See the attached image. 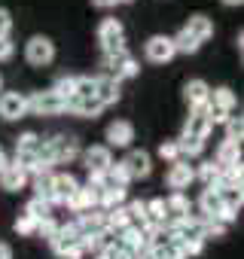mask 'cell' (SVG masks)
<instances>
[{
  "label": "cell",
  "mask_w": 244,
  "mask_h": 259,
  "mask_svg": "<svg viewBox=\"0 0 244 259\" xmlns=\"http://www.w3.org/2000/svg\"><path fill=\"white\" fill-rule=\"evenodd\" d=\"M55 256L58 259H83V232L76 229V223H67V226H58V235L49 241Z\"/></svg>",
  "instance_id": "1"
},
{
  "label": "cell",
  "mask_w": 244,
  "mask_h": 259,
  "mask_svg": "<svg viewBox=\"0 0 244 259\" xmlns=\"http://www.w3.org/2000/svg\"><path fill=\"white\" fill-rule=\"evenodd\" d=\"M138 70H141V64L135 61V55L132 52H116V55H104V76H110V79H132V76H138Z\"/></svg>",
  "instance_id": "2"
},
{
  "label": "cell",
  "mask_w": 244,
  "mask_h": 259,
  "mask_svg": "<svg viewBox=\"0 0 244 259\" xmlns=\"http://www.w3.org/2000/svg\"><path fill=\"white\" fill-rule=\"evenodd\" d=\"M98 43H101L104 55L126 52V31H122L119 19H104V22L98 25Z\"/></svg>",
  "instance_id": "3"
},
{
  "label": "cell",
  "mask_w": 244,
  "mask_h": 259,
  "mask_svg": "<svg viewBox=\"0 0 244 259\" xmlns=\"http://www.w3.org/2000/svg\"><path fill=\"white\" fill-rule=\"evenodd\" d=\"M28 113H34V116H61V113H67V101H61L52 89L37 92V95L28 98Z\"/></svg>",
  "instance_id": "4"
},
{
  "label": "cell",
  "mask_w": 244,
  "mask_h": 259,
  "mask_svg": "<svg viewBox=\"0 0 244 259\" xmlns=\"http://www.w3.org/2000/svg\"><path fill=\"white\" fill-rule=\"evenodd\" d=\"M25 58H28V64H34V67H46V64L55 61V43H52L49 37L37 34V37H31V40L25 43Z\"/></svg>",
  "instance_id": "5"
},
{
  "label": "cell",
  "mask_w": 244,
  "mask_h": 259,
  "mask_svg": "<svg viewBox=\"0 0 244 259\" xmlns=\"http://www.w3.org/2000/svg\"><path fill=\"white\" fill-rule=\"evenodd\" d=\"M211 128H214V122H211V107H208V104H201V107H192V110H189L186 125H183V135L205 141V138L211 135Z\"/></svg>",
  "instance_id": "6"
},
{
  "label": "cell",
  "mask_w": 244,
  "mask_h": 259,
  "mask_svg": "<svg viewBox=\"0 0 244 259\" xmlns=\"http://www.w3.org/2000/svg\"><path fill=\"white\" fill-rule=\"evenodd\" d=\"M79 189L76 177L67 174V171H58V174H49V192H52V204H67L73 198V192Z\"/></svg>",
  "instance_id": "7"
},
{
  "label": "cell",
  "mask_w": 244,
  "mask_h": 259,
  "mask_svg": "<svg viewBox=\"0 0 244 259\" xmlns=\"http://www.w3.org/2000/svg\"><path fill=\"white\" fill-rule=\"evenodd\" d=\"M144 55H147V61H153V64H168L177 52H174L171 37H165V34H153V37L144 43Z\"/></svg>",
  "instance_id": "8"
},
{
  "label": "cell",
  "mask_w": 244,
  "mask_h": 259,
  "mask_svg": "<svg viewBox=\"0 0 244 259\" xmlns=\"http://www.w3.org/2000/svg\"><path fill=\"white\" fill-rule=\"evenodd\" d=\"M28 116V95L22 92H7V95H0V119H7V122H16Z\"/></svg>",
  "instance_id": "9"
},
{
  "label": "cell",
  "mask_w": 244,
  "mask_h": 259,
  "mask_svg": "<svg viewBox=\"0 0 244 259\" xmlns=\"http://www.w3.org/2000/svg\"><path fill=\"white\" fill-rule=\"evenodd\" d=\"M195 180V168L186 162V159H177V162H171V168H168V174H165V183L174 189V192H183V189H189V183Z\"/></svg>",
  "instance_id": "10"
},
{
  "label": "cell",
  "mask_w": 244,
  "mask_h": 259,
  "mask_svg": "<svg viewBox=\"0 0 244 259\" xmlns=\"http://www.w3.org/2000/svg\"><path fill=\"white\" fill-rule=\"evenodd\" d=\"M46 144H49V150H52L55 165H70V162L79 156V144H76L73 138H67V135H58V138H52V141H46Z\"/></svg>",
  "instance_id": "11"
},
{
  "label": "cell",
  "mask_w": 244,
  "mask_h": 259,
  "mask_svg": "<svg viewBox=\"0 0 244 259\" xmlns=\"http://www.w3.org/2000/svg\"><path fill=\"white\" fill-rule=\"evenodd\" d=\"M122 168H126V174L132 177V180H141V177H150V171H153V162H150V153H144V150H132L126 159L119 162Z\"/></svg>",
  "instance_id": "12"
},
{
  "label": "cell",
  "mask_w": 244,
  "mask_h": 259,
  "mask_svg": "<svg viewBox=\"0 0 244 259\" xmlns=\"http://www.w3.org/2000/svg\"><path fill=\"white\" fill-rule=\"evenodd\" d=\"M116 238H119L122 247L132 250L135 256L147 253V229H144V226H126L122 232H116Z\"/></svg>",
  "instance_id": "13"
},
{
  "label": "cell",
  "mask_w": 244,
  "mask_h": 259,
  "mask_svg": "<svg viewBox=\"0 0 244 259\" xmlns=\"http://www.w3.org/2000/svg\"><path fill=\"white\" fill-rule=\"evenodd\" d=\"M83 162L89 168V177H95V174H104L113 165V153H110V147H89L83 153Z\"/></svg>",
  "instance_id": "14"
},
{
  "label": "cell",
  "mask_w": 244,
  "mask_h": 259,
  "mask_svg": "<svg viewBox=\"0 0 244 259\" xmlns=\"http://www.w3.org/2000/svg\"><path fill=\"white\" fill-rule=\"evenodd\" d=\"M98 198H101V189H98L95 183H86V186H79V189L73 192V198L67 201V207H70L73 213L95 210V207H98Z\"/></svg>",
  "instance_id": "15"
},
{
  "label": "cell",
  "mask_w": 244,
  "mask_h": 259,
  "mask_svg": "<svg viewBox=\"0 0 244 259\" xmlns=\"http://www.w3.org/2000/svg\"><path fill=\"white\" fill-rule=\"evenodd\" d=\"M135 141V125L129 119H116L107 125V147H129Z\"/></svg>",
  "instance_id": "16"
},
{
  "label": "cell",
  "mask_w": 244,
  "mask_h": 259,
  "mask_svg": "<svg viewBox=\"0 0 244 259\" xmlns=\"http://www.w3.org/2000/svg\"><path fill=\"white\" fill-rule=\"evenodd\" d=\"M28 171H22L19 165H13V162H7L4 165V171H0V186H4L7 192H19V189H25L28 186Z\"/></svg>",
  "instance_id": "17"
},
{
  "label": "cell",
  "mask_w": 244,
  "mask_h": 259,
  "mask_svg": "<svg viewBox=\"0 0 244 259\" xmlns=\"http://www.w3.org/2000/svg\"><path fill=\"white\" fill-rule=\"evenodd\" d=\"M95 98L101 101V107H110L119 101V82L110 76H95Z\"/></svg>",
  "instance_id": "18"
},
{
  "label": "cell",
  "mask_w": 244,
  "mask_h": 259,
  "mask_svg": "<svg viewBox=\"0 0 244 259\" xmlns=\"http://www.w3.org/2000/svg\"><path fill=\"white\" fill-rule=\"evenodd\" d=\"M208 95H211V85H208L205 79H189V82L183 85V98H186L189 110H192V107L208 104Z\"/></svg>",
  "instance_id": "19"
},
{
  "label": "cell",
  "mask_w": 244,
  "mask_h": 259,
  "mask_svg": "<svg viewBox=\"0 0 244 259\" xmlns=\"http://www.w3.org/2000/svg\"><path fill=\"white\" fill-rule=\"evenodd\" d=\"M208 107L217 110V113H232V110H235V92L226 89V85L211 89V95H208Z\"/></svg>",
  "instance_id": "20"
},
{
  "label": "cell",
  "mask_w": 244,
  "mask_h": 259,
  "mask_svg": "<svg viewBox=\"0 0 244 259\" xmlns=\"http://www.w3.org/2000/svg\"><path fill=\"white\" fill-rule=\"evenodd\" d=\"M198 207H201V220H217L220 210H223V195L208 186V189L201 192V198H198Z\"/></svg>",
  "instance_id": "21"
},
{
  "label": "cell",
  "mask_w": 244,
  "mask_h": 259,
  "mask_svg": "<svg viewBox=\"0 0 244 259\" xmlns=\"http://www.w3.org/2000/svg\"><path fill=\"white\" fill-rule=\"evenodd\" d=\"M220 168H229V165H235V162H241V144L238 141H229V138H223L220 141V147H217V159H214Z\"/></svg>",
  "instance_id": "22"
},
{
  "label": "cell",
  "mask_w": 244,
  "mask_h": 259,
  "mask_svg": "<svg viewBox=\"0 0 244 259\" xmlns=\"http://www.w3.org/2000/svg\"><path fill=\"white\" fill-rule=\"evenodd\" d=\"M165 210H168V223L183 220V217H189V198L183 192H171L165 198Z\"/></svg>",
  "instance_id": "23"
},
{
  "label": "cell",
  "mask_w": 244,
  "mask_h": 259,
  "mask_svg": "<svg viewBox=\"0 0 244 259\" xmlns=\"http://www.w3.org/2000/svg\"><path fill=\"white\" fill-rule=\"evenodd\" d=\"M186 31H189L198 43H205V40H211V37H214V22H211L208 16H189Z\"/></svg>",
  "instance_id": "24"
},
{
  "label": "cell",
  "mask_w": 244,
  "mask_h": 259,
  "mask_svg": "<svg viewBox=\"0 0 244 259\" xmlns=\"http://www.w3.org/2000/svg\"><path fill=\"white\" fill-rule=\"evenodd\" d=\"M67 110H73L76 116H89V119H95L104 107H101L98 98H70V101H67Z\"/></svg>",
  "instance_id": "25"
},
{
  "label": "cell",
  "mask_w": 244,
  "mask_h": 259,
  "mask_svg": "<svg viewBox=\"0 0 244 259\" xmlns=\"http://www.w3.org/2000/svg\"><path fill=\"white\" fill-rule=\"evenodd\" d=\"M104 226H107L110 232H122L126 226H132L126 204H119V207H110V210H104Z\"/></svg>",
  "instance_id": "26"
},
{
  "label": "cell",
  "mask_w": 244,
  "mask_h": 259,
  "mask_svg": "<svg viewBox=\"0 0 244 259\" xmlns=\"http://www.w3.org/2000/svg\"><path fill=\"white\" fill-rule=\"evenodd\" d=\"M171 43H174V52H183V55H192V52H198V46H201L186 28H180V31L171 37Z\"/></svg>",
  "instance_id": "27"
},
{
  "label": "cell",
  "mask_w": 244,
  "mask_h": 259,
  "mask_svg": "<svg viewBox=\"0 0 244 259\" xmlns=\"http://www.w3.org/2000/svg\"><path fill=\"white\" fill-rule=\"evenodd\" d=\"M119 204H126V189H101V198H98L101 210H110V207H119Z\"/></svg>",
  "instance_id": "28"
},
{
  "label": "cell",
  "mask_w": 244,
  "mask_h": 259,
  "mask_svg": "<svg viewBox=\"0 0 244 259\" xmlns=\"http://www.w3.org/2000/svg\"><path fill=\"white\" fill-rule=\"evenodd\" d=\"M25 213H28V217H34V220L40 223V220H49V217H52V204L34 195V198L28 201V207H25Z\"/></svg>",
  "instance_id": "29"
},
{
  "label": "cell",
  "mask_w": 244,
  "mask_h": 259,
  "mask_svg": "<svg viewBox=\"0 0 244 259\" xmlns=\"http://www.w3.org/2000/svg\"><path fill=\"white\" fill-rule=\"evenodd\" d=\"M177 150H180V159H183V156H198V153L205 150V141L189 138V135H180V138H177Z\"/></svg>",
  "instance_id": "30"
},
{
  "label": "cell",
  "mask_w": 244,
  "mask_h": 259,
  "mask_svg": "<svg viewBox=\"0 0 244 259\" xmlns=\"http://www.w3.org/2000/svg\"><path fill=\"white\" fill-rule=\"evenodd\" d=\"M73 98H95V76H73Z\"/></svg>",
  "instance_id": "31"
},
{
  "label": "cell",
  "mask_w": 244,
  "mask_h": 259,
  "mask_svg": "<svg viewBox=\"0 0 244 259\" xmlns=\"http://www.w3.org/2000/svg\"><path fill=\"white\" fill-rule=\"evenodd\" d=\"M126 210H129V220H132V226H147V201H129L126 204Z\"/></svg>",
  "instance_id": "32"
},
{
  "label": "cell",
  "mask_w": 244,
  "mask_h": 259,
  "mask_svg": "<svg viewBox=\"0 0 244 259\" xmlns=\"http://www.w3.org/2000/svg\"><path fill=\"white\" fill-rule=\"evenodd\" d=\"M40 144H43V141H40V135H37V132H25V135L16 141V150H19V153H37V150H40Z\"/></svg>",
  "instance_id": "33"
},
{
  "label": "cell",
  "mask_w": 244,
  "mask_h": 259,
  "mask_svg": "<svg viewBox=\"0 0 244 259\" xmlns=\"http://www.w3.org/2000/svg\"><path fill=\"white\" fill-rule=\"evenodd\" d=\"M195 177H201L205 186H214V183L220 180V165H217V162H201L198 171H195Z\"/></svg>",
  "instance_id": "34"
},
{
  "label": "cell",
  "mask_w": 244,
  "mask_h": 259,
  "mask_svg": "<svg viewBox=\"0 0 244 259\" xmlns=\"http://www.w3.org/2000/svg\"><path fill=\"white\" fill-rule=\"evenodd\" d=\"M226 138L241 144V138H244V119L241 116H229L226 119Z\"/></svg>",
  "instance_id": "35"
},
{
  "label": "cell",
  "mask_w": 244,
  "mask_h": 259,
  "mask_svg": "<svg viewBox=\"0 0 244 259\" xmlns=\"http://www.w3.org/2000/svg\"><path fill=\"white\" fill-rule=\"evenodd\" d=\"M153 256H159V259H186V256H183V247H180L177 241H168V244L159 247Z\"/></svg>",
  "instance_id": "36"
},
{
  "label": "cell",
  "mask_w": 244,
  "mask_h": 259,
  "mask_svg": "<svg viewBox=\"0 0 244 259\" xmlns=\"http://www.w3.org/2000/svg\"><path fill=\"white\" fill-rule=\"evenodd\" d=\"M52 92H55L61 101H70V98H73V76H61V79L52 85Z\"/></svg>",
  "instance_id": "37"
},
{
  "label": "cell",
  "mask_w": 244,
  "mask_h": 259,
  "mask_svg": "<svg viewBox=\"0 0 244 259\" xmlns=\"http://www.w3.org/2000/svg\"><path fill=\"white\" fill-rule=\"evenodd\" d=\"M13 229H16L19 235H34V232H37V220L28 217V213H19V220L13 223Z\"/></svg>",
  "instance_id": "38"
},
{
  "label": "cell",
  "mask_w": 244,
  "mask_h": 259,
  "mask_svg": "<svg viewBox=\"0 0 244 259\" xmlns=\"http://www.w3.org/2000/svg\"><path fill=\"white\" fill-rule=\"evenodd\" d=\"M34 235H40V238L52 241V238L58 235V223H55L52 217H49V220H40V223H37V232H34Z\"/></svg>",
  "instance_id": "39"
},
{
  "label": "cell",
  "mask_w": 244,
  "mask_h": 259,
  "mask_svg": "<svg viewBox=\"0 0 244 259\" xmlns=\"http://www.w3.org/2000/svg\"><path fill=\"white\" fill-rule=\"evenodd\" d=\"M159 156H162L165 162H177V159H180L177 141H162V144H159Z\"/></svg>",
  "instance_id": "40"
},
{
  "label": "cell",
  "mask_w": 244,
  "mask_h": 259,
  "mask_svg": "<svg viewBox=\"0 0 244 259\" xmlns=\"http://www.w3.org/2000/svg\"><path fill=\"white\" fill-rule=\"evenodd\" d=\"M104 256H107V259H138L132 250H126L122 244H113L110 250H104Z\"/></svg>",
  "instance_id": "41"
},
{
  "label": "cell",
  "mask_w": 244,
  "mask_h": 259,
  "mask_svg": "<svg viewBox=\"0 0 244 259\" xmlns=\"http://www.w3.org/2000/svg\"><path fill=\"white\" fill-rule=\"evenodd\" d=\"M16 55V43L13 37H0V61H10Z\"/></svg>",
  "instance_id": "42"
},
{
  "label": "cell",
  "mask_w": 244,
  "mask_h": 259,
  "mask_svg": "<svg viewBox=\"0 0 244 259\" xmlns=\"http://www.w3.org/2000/svg\"><path fill=\"white\" fill-rule=\"evenodd\" d=\"M10 34H13V16L10 10L0 7V37H10Z\"/></svg>",
  "instance_id": "43"
},
{
  "label": "cell",
  "mask_w": 244,
  "mask_h": 259,
  "mask_svg": "<svg viewBox=\"0 0 244 259\" xmlns=\"http://www.w3.org/2000/svg\"><path fill=\"white\" fill-rule=\"evenodd\" d=\"M0 259H13V247L7 241H0Z\"/></svg>",
  "instance_id": "44"
},
{
  "label": "cell",
  "mask_w": 244,
  "mask_h": 259,
  "mask_svg": "<svg viewBox=\"0 0 244 259\" xmlns=\"http://www.w3.org/2000/svg\"><path fill=\"white\" fill-rule=\"evenodd\" d=\"M95 7H101V10H110V7H116V0H92Z\"/></svg>",
  "instance_id": "45"
},
{
  "label": "cell",
  "mask_w": 244,
  "mask_h": 259,
  "mask_svg": "<svg viewBox=\"0 0 244 259\" xmlns=\"http://www.w3.org/2000/svg\"><path fill=\"white\" fill-rule=\"evenodd\" d=\"M4 165H7V153H4V147H0V171H4Z\"/></svg>",
  "instance_id": "46"
},
{
  "label": "cell",
  "mask_w": 244,
  "mask_h": 259,
  "mask_svg": "<svg viewBox=\"0 0 244 259\" xmlns=\"http://www.w3.org/2000/svg\"><path fill=\"white\" fill-rule=\"evenodd\" d=\"M223 4H226V7H241L244 0H223Z\"/></svg>",
  "instance_id": "47"
},
{
  "label": "cell",
  "mask_w": 244,
  "mask_h": 259,
  "mask_svg": "<svg viewBox=\"0 0 244 259\" xmlns=\"http://www.w3.org/2000/svg\"><path fill=\"white\" fill-rule=\"evenodd\" d=\"M138 259H159V256H153V253H141Z\"/></svg>",
  "instance_id": "48"
},
{
  "label": "cell",
  "mask_w": 244,
  "mask_h": 259,
  "mask_svg": "<svg viewBox=\"0 0 244 259\" xmlns=\"http://www.w3.org/2000/svg\"><path fill=\"white\" fill-rule=\"evenodd\" d=\"M116 4H135V0H116Z\"/></svg>",
  "instance_id": "49"
},
{
  "label": "cell",
  "mask_w": 244,
  "mask_h": 259,
  "mask_svg": "<svg viewBox=\"0 0 244 259\" xmlns=\"http://www.w3.org/2000/svg\"><path fill=\"white\" fill-rule=\"evenodd\" d=\"M95 259H107V256H104V253H95Z\"/></svg>",
  "instance_id": "50"
},
{
  "label": "cell",
  "mask_w": 244,
  "mask_h": 259,
  "mask_svg": "<svg viewBox=\"0 0 244 259\" xmlns=\"http://www.w3.org/2000/svg\"><path fill=\"white\" fill-rule=\"evenodd\" d=\"M0 89H4V76H0Z\"/></svg>",
  "instance_id": "51"
}]
</instances>
